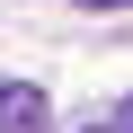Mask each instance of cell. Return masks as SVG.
Instances as JSON below:
<instances>
[{"mask_svg":"<svg viewBox=\"0 0 133 133\" xmlns=\"http://www.w3.org/2000/svg\"><path fill=\"white\" fill-rule=\"evenodd\" d=\"M107 133H133V98H124V107H115V115H107Z\"/></svg>","mask_w":133,"mask_h":133,"instance_id":"7a4b0ae2","label":"cell"},{"mask_svg":"<svg viewBox=\"0 0 133 133\" xmlns=\"http://www.w3.org/2000/svg\"><path fill=\"white\" fill-rule=\"evenodd\" d=\"M44 124H53V107L36 80H0V133H44Z\"/></svg>","mask_w":133,"mask_h":133,"instance_id":"6da1fadb","label":"cell"},{"mask_svg":"<svg viewBox=\"0 0 133 133\" xmlns=\"http://www.w3.org/2000/svg\"><path fill=\"white\" fill-rule=\"evenodd\" d=\"M98 133H107V124H98Z\"/></svg>","mask_w":133,"mask_h":133,"instance_id":"277c9868","label":"cell"},{"mask_svg":"<svg viewBox=\"0 0 133 133\" xmlns=\"http://www.w3.org/2000/svg\"><path fill=\"white\" fill-rule=\"evenodd\" d=\"M71 9H133V0H71Z\"/></svg>","mask_w":133,"mask_h":133,"instance_id":"3957f363","label":"cell"}]
</instances>
